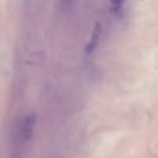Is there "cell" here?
I'll use <instances>...</instances> for the list:
<instances>
[{
    "label": "cell",
    "instance_id": "cell-1",
    "mask_svg": "<svg viewBox=\"0 0 158 158\" xmlns=\"http://www.w3.org/2000/svg\"><path fill=\"white\" fill-rule=\"evenodd\" d=\"M35 124V116L34 114H30L26 116L21 128L22 138L25 141H29L33 137L34 127Z\"/></svg>",
    "mask_w": 158,
    "mask_h": 158
},
{
    "label": "cell",
    "instance_id": "cell-4",
    "mask_svg": "<svg viewBox=\"0 0 158 158\" xmlns=\"http://www.w3.org/2000/svg\"><path fill=\"white\" fill-rule=\"evenodd\" d=\"M63 1H64V2L65 3H71V2H73L74 1V0H63Z\"/></svg>",
    "mask_w": 158,
    "mask_h": 158
},
{
    "label": "cell",
    "instance_id": "cell-2",
    "mask_svg": "<svg viewBox=\"0 0 158 158\" xmlns=\"http://www.w3.org/2000/svg\"><path fill=\"white\" fill-rule=\"evenodd\" d=\"M100 35H101V26H100V23H96L94 31H93L92 36H91L90 40L86 45V49H85L86 53H91L96 49V47L98 45L99 41H100Z\"/></svg>",
    "mask_w": 158,
    "mask_h": 158
},
{
    "label": "cell",
    "instance_id": "cell-3",
    "mask_svg": "<svg viewBox=\"0 0 158 158\" xmlns=\"http://www.w3.org/2000/svg\"><path fill=\"white\" fill-rule=\"evenodd\" d=\"M111 12L114 15H117L121 12L123 9L124 0H110Z\"/></svg>",
    "mask_w": 158,
    "mask_h": 158
}]
</instances>
